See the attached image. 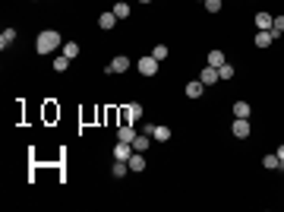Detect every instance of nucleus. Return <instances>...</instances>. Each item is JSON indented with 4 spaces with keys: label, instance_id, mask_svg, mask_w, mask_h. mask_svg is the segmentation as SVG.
<instances>
[{
    "label": "nucleus",
    "instance_id": "nucleus-18",
    "mask_svg": "<svg viewBox=\"0 0 284 212\" xmlns=\"http://www.w3.org/2000/svg\"><path fill=\"white\" fill-rule=\"evenodd\" d=\"M98 25H101L104 32H111L114 25H117V16H114V10H111V13H107V10L101 13V16H98Z\"/></svg>",
    "mask_w": 284,
    "mask_h": 212
},
{
    "label": "nucleus",
    "instance_id": "nucleus-20",
    "mask_svg": "<svg viewBox=\"0 0 284 212\" xmlns=\"http://www.w3.org/2000/svg\"><path fill=\"white\" fill-rule=\"evenodd\" d=\"M152 143H155V140H152L148 133H139L136 140H133V149H136V152H148V146H152Z\"/></svg>",
    "mask_w": 284,
    "mask_h": 212
},
{
    "label": "nucleus",
    "instance_id": "nucleus-4",
    "mask_svg": "<svg viewBox=\"0 0 284 212\" xmlns=\"http://www.w3.org/2000/svg\"><path fill=\"white\" fill-rule=\"evenodd\" d=\"M231 133L237 136V140H246V136L253 133V124H249V117H234V124H231Z\"/></svg>",
    "mask_w": 284,
    "mask_h": 212
},
{
    "label": "nucleus",
    "instance_id": "nucleus-24",
    "mask_svg": "<svg viewBox=\"0 0 284 212\" xmlns=\"http://www.w3.org/2000/svg\"><path fill=\"white\" fill-rule=\"evenodd\" d=\"M148 54H152V57H155V61H158V64H161V61H167V54H171V48H167V44H155V48H152V51H148Z\"/></svg>",
    "mask_w": 284,
    "mask_h": 212
},
{
    "label": "nucleus",
    "instance_id": "nucleus-8",
    "mask_svg": "<svg viewBox=\"0 0 284 212\" xmlns=\"http://www.w3.org/2000/svg\"><path fill=\"white\" fill-rule=\"evenodd\" d=\"M133 152H136V149H133V143H114V149H111V155L114 158H117V162H130V155H133Z\"/></svg>",
    "mask_w": 284,
    "mask_h": 212
},
{
    "label": "nucleus",
    "instance_id": "nucleus-14",
    "mask_svg": "<svg viewBox=\"0 0 284 212\" xmlns=\"http://www.w3.org/2000/svg\"><path fill=\"white\" fill-rule=\"evenodd\" d=\"M13 44H16V29H13V25H6L3 35H0V51H10Z\"/></svg>",
    "mask_w": 284,
    "mask_h": 212
},
{
    "label": "nucleus",
    "instance_id": "nucleus-15",
    "mask_svg": "<svg viewBox=\"0 0 284 212\" xmlns=\"http://www.w3.org/2000/svg\"><path fill=\"white\" fill-rule=\"evenodd\" d=\"M199 79H202V85H215V83H218V70H215V67H208V64H205V67H202V73H199Z\"/></svg>",
    "mask_w": 284,
    "mask_h": 212
},
{
    "label": "nucleus",
    "instance_id": "nucleus-30",
    "mask_svg": "<svg viewBox=\"0 0 284 212\" xmlns=\"http://www.w3.org/2000/svg\"><path fill=\"white\" fill-rule=\"evenodd\" d=\"M32 3H35V0H32Z\"/></svg>",
    "mask_w": 284,
    "mask_h": 212
},
{
    "label": "nucleus",
    "instance_id": "nucleus-10",
    "mask_svg": "<svg viewBox=\"0 0 284 212\" xmlns=\"http://www.w3.org/2000/svg\"><path fill=\"white\" fill-rule=\"evenodd\" d=\"M126 165H130V174H142V171L148 168V162H145V155H142V152H133Z\"/></svg>",
    "mask_w": 284,
    "mask_h": 212
},
{
    "label": "nucleus",
    "instance_id": "nucleus-29",
    "mask_svg": "<svg viewBox=\"0 0 284 212\" xmlns=\"http://www.w3.org/2000/svg\"><path fill=\"white\" fill-rule=\"evenodd\" d=\"M139 3H145V6H148V3H155V0H139Z\"/></svg>",
    "mask_w": 284,
    "mask_h": 212
},
{
    "label": "nucleus",
    "instance_id": "nucleus-3",
    "mask_svg": "<svg viewBox=\"0 0 284 212\" xmlns=\"http://www.w3.org/2000/svg\"><path fill=\"white\" fill-rule=\"evenodd\" d=\"M136 70H139V76H158V61L152 54H145L136 61Z\"/></svg>",
    "mask_w": 284,
    "mask_h": 212
},
{
    "label": "nucleus",
    "instance_id": "nucleus-16",
    "mask_svg": "<svg viewBox=\"0 0 284 212\" xmlns=\"http://www.w3.org/2000/svg\"><path fill=\"white\" fill-rule=\"evenodd\" d=\"M70 57H66V54H54V61H51V67H54V73H66V70H70Z\"/></svg>",
    "mask_w": 284,
    "mask_h": 212
},
{
    "label": "nucleus",
    "instance_id": "nucleus-17",
    "mask_svg": "<svg viewBox=\"0 0 284 212\" xmlns=\"http://www.w3.org/2000/svg\"><path fill=\"white\" fill-rule=\"evenodd\" d=\"M60 54H66L70 61H76L79 54H82V48H79V42H63V48H60Z\"/></svg>",
    "mask_w": 284,
    "mask_h": 212
},
{
    "label": "nucleus",
    "instance_id": "nucleus-2",
    "mask_svg": "<svg viewBox=\"0 0 284 212\" xmlns=\"http://www.w3.org/2000/svg\"><path fill=\"white\" fill-rule=\"evenodd\" d=\"M130 67H133L130 57H126V54H117L111 64H104V76H123V73H130Z\"/></svg>",
    "mask_w": 284,
    "mask_h": 212
},
{
    "label": "nucleus",
    "instance_id": "nucleus-31",
    "mask_svg": "<svg viewBox=\"0 0 284 212\" xmlns=\"http://www.w3.org/2000/svg\"><path fill=\"white\" fill-rule=\"evenodd\" d=\"M199 3H202V0H199Z\"/></svg>",
    "mask_w": 284,
    "mask_h": 212
},
{
    "label": "nucleus",
    "instance_id": "nucleus-11",
    "mask_svg": "<svg viewBox=\"0 0 284 212\" xmlns=\"http://www.w3.org/2000/svg\"><path fill=\"white\" fill-rule=\"evenodd\" d=\"M136 124H120V127H117V140L120 143H133V140H136Z\"/></svg>",
    "mask_w": 284,
    "mask_h": 212
},
{
    "label": "nucleus",
    "instance_id": "nucleus-21",
    "mask_svg": "<svg viewBox=\"0 0 284 212\" xmlns=\"http://www.w3.org/2000/svg\"><path fill=\"white\" fill-rule=\"evenodd\" d=\"M221 64H227L224 51H218V48H215V51H208V67H215V70H218Z\"/></svg>",
    "mask_w": 284,
    "mask_h": 212
},
{
    "label": "nucleus",
    "instance_id": "nucleus-26",
    "mask_svg": "<svg viewBox=\"0 0 284 212\" xmlns=\"http://www.w3.org/2000/svg\"><path fill=\"white\" fill-rule=\"evenodd\" d=\"M218 76L221 79H234V64H221V67H218Z\"/></svg>",
    "mask_w": 284,
    "mask_h": 212
},
{
    "label": "nucleus",
    "instance_id": "nucleus-6",
    "mask_svg": "<svg viewBox=\"0 0 284 212\" xmlns=\"http://www.w3.org/2000/svg\"><path fill=\"white\" fill-rule=\"evenodd\" d=\"M139 121H142V105L139 102L123 105V124H139Z\"/></svg>",
    "mask_w": 284,
    "mask_h": 212
},
{
    "label": "nucleus",
    "instance_id": "nucleus-23",
    "mask_svg": "<svg viewBox=\"0 0 284 212\" xmlns=\"http://www.w3.org/2000/svg\"><path fill=\"white\" fill-rule=\"evenodd\" d=\"M249 114H253L249 102H234V117H249Z\"/></svg>",
    "mask_w": 284,
    "mask_h": 212
},
{
    "label": "nucleus",
    "instance_id": "nucleus-25",
    "mask_svg": "<svg viewBox=\"0 0 284 212\" xmlns=\"http://www.w3.org/2000/svg\"><path fill=\"white\" fill-rule=\"evenodd\" d=\"M202 6H205V13H221L224 0H202Z\"/></svg>",
    "mask_w": 284,
    "mask_h": 212
},
{
    "label": "nucleus",
    "instance_id": "nucleus-9",
    "mask_svg": "<svg viewBox=\"0 0 284 212\" xmlns=\"http://www.w3.org/2000/svg\"><path fill=\"white\" fill-rule=\"evenodd\" d=\"M174 136V130L167 127V124H152V140L155 143H167Z\"/></svg>",
    "mask_w": 284,
    "mask_h": 212
},
{
    "label": "nucleus",
    "instance_id": "nucleus-28",
    "mask_svg": "<svg viewBox=\"0 0 284 212\" xmlns=\"http://www.w3.org/2000/svg\"><path fill=\"white\" fill-rule=\"evenodd\" d=\"M275 152H278V158L284 162V143H281V146H278V149H275Z\"/></svg>",
    "mask_w": 284,
    "mask_h": 212
},
{
    "label": "nucleus",
    "instance_id": "nucleus-1",
    "mask_svg": "<svg viewBox=\"0 0 284 212\" xmlns=\"http://www.w3.org/2000/svg\"><path fill=\"white\" fill-rule=\"evenodd\" d=\"M60 48H63V38H60V32H57V29H41V32H38V38H35V51H38L41 57H54Z\"/></svg>",
    "mask_w": 284,
    "mask_h": 212
},
{
    "label": "nucleus",
    "instance_id": "nucleus-5",
    "mask_svg": "<svg viewBox=\"0 0 284 212\" xmlns=\"http://www.w3.org/2000/svg\"><path fill=\"white\" fill-rule=\"evenodd\" d=\"M202 92H205V85H202V79H189V83H183V95L189 98V102H199Z\"/></svg>",
    "mask_w": 284,
    "mask_h": 212
},
{
    "label": "nucleus",
    "instance_id": "nucleus-27",
    "mask_svg": "<svg viewBox=\"0 0 284 212\" xmlns=\"http://www.w3.org/2000/svg\"><path fill=\"white\" fill-rule=\"evenodd\" d=\"M272 32H275V35H284V16H275V22H272Z\"/></svg>",
    "mask_w": 284,
    "mask_h": 212
},
{
    "label": "nucleus",
    "instance_id": "nucleus-7",
    "mask_svg": "<svg viewBox=\"0 0 284 212\" xmlns=\"http://www.w3.org/2000/svg\"><path fill=\"white\" fill-rule=\"evenodd\" d=\"M275 38H278V35H275L272 29H265V32H256V35H253V44L259 51H265V48H272V44H275Z\"/></svg>",
    "mask_w": 284,
    "mask_h": 212
},
{
    "label": "nucleus",
    "instance_id": "nucleus-13",
    "mask_svg": "<svg viewBox=\"0 0 284 212\" xmlns=\"http://www.w3.org/2000/svg\"><path fill=\"white\" fill-rule=\"evenodd\" d=\"M272 22H275V16H272V13H265V10H259V13H256V32L272 29Z\"/></svg>",
    "mask_w": 284,
    "mask_h": 212
},
{
    "label": "nucleus",
    "instance_id": "nucleus-19",
    "mask_svg": "<svg viewBox=\"0 0 284 212\" xmlns=\"http://www.w3.org/2000/svg\"><path fill=\"white\" fill-rule=\"evenodd\" d=\"M126 174H130V165H126V162H117V158H114V165H111V177H117V181H120V177H126Z\"/></svg>",
    "mask_w": 284,
    "mask_h": 212
},
{
    "label": "nucleus",
    "instance_id": "nucleus-22",
    "mask_svg": "<svg viewBox=\"0 0 284 212\" xmlns=\"http://www.w3.org/2000/svg\"><path fill=\"white\" fill-rule=\"evenodd\" d=\"M130 13H133V6L126 3V0H117V3H114V16H117V19H126Z\"/></svg>",
    "mask_w": 284,
    "mask_h": 212
},
{
    "label": "nucleus",
    "instance_id": "nucleus-12",
    "mask_svg": "<svg viewBox=\"0 0 284 212\" xmlns=\"http://www.w3.org/2000/svg\"><path fill=\"white\" fill-rule=\"evenodd\" d=\"M262 168L265 171H281L284 162L278 158V152H265V155H262Z\"/></svg>",
    "mask_w": 284,
    "mask_h": 212
}]
</instances>
